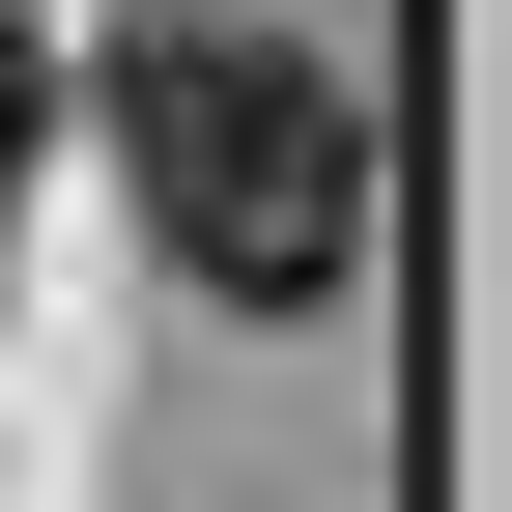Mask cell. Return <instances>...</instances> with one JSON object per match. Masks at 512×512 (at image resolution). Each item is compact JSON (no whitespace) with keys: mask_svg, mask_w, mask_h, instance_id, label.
<instances>
[{"mask_svg":"<svg viewBox=\"0 0 512 512\" xmlns=\"http://www.w3.org/2000/svg\"><path fill=\"white\" fill-rule=\"evenodd\" d=\"M57 143V57H29V0H0V171H29Z\"/></svg>","mask_w":512,"mask_h":512,"instance_id":"obj_2","label":"cell"},{"mask_svg":"<svg viewBox=\"0 0 512 512\" xmlns=\"http://www.w3.org/2000/svg\"><path fill=\"white\" fill-rule=\"evenodd\" d=\"M114 171H143L171 285H228V313H342L370 285V86L285 57V29H228V0L114 29Z\"/></svg>","mask_w":512,"mask_h":512,"instance_id":"obj_1","label":"cell"}]
</instances>
